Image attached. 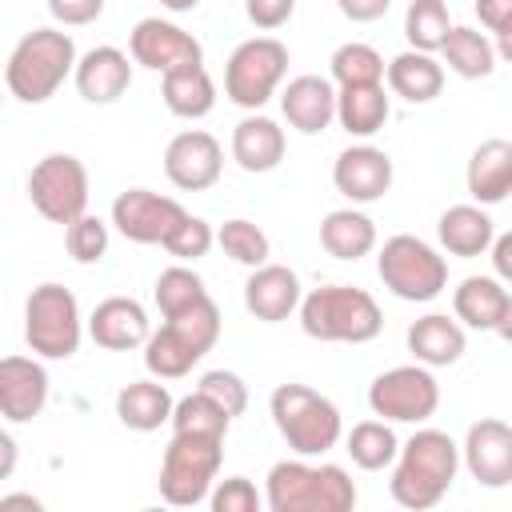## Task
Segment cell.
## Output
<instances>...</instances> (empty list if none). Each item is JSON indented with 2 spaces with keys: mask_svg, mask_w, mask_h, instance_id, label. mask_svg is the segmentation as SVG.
<instances>
[{
  "mask_svg": "<svg viewBox=\"0 0 512 512\" xmlns=\"http://www.w3.org/2000/svg\"><path fill=\"white\" fill-rule=\"evenodd\" d=\"M216 244V232H212V224L204 220V216H184L180 224H176V232L164 240V252L168 256H176L180 264H192V260H200V256H208V248Z\"/></svg>",
  "mask_w": 512,
  "mask_h": 512,
  "instance_id": "cell-41",
  "label": "cell"
},
{
  "mask_svg": "<svg viewBox=\"0 0 512 512\" xmlns=\"http://www.w3.org/2000/svg\"><path fill=\"white\" fill-rule=\"evenodd\" d=\"M0 508H32V512H40V500L36 496H0Z\"/></svg>",
  "mask_w": 512,
  "mask_h": 512,
  "instance_id": "cell-52",
  "label": "cell"
},
{
  "mask_svg": "<svg viewBox=\"0 0 512 512\" xmlns=\"http://www.w3.org/2000/svg\"><path fill=\"white\" fill-rule=\"evenodd\" d=\"M496 336H500L504 344H512V292H508V304H504V316H500V324H496Z\"/></svg>",
  "mask_w": 512,
  "mask_h": 512,
  "instance_id": "cell-51",
  "label": "cell"
},
{
  "mask_svg": "<svg viewBox=\"0 0 512 512\" xmlns=\"http://www.w3.org/2000/svg\"><path fill=\"white\" fill-rule=\"evenodd\" d=\"M344 452L364 472H380V468L396 464L400 440L392 432V420H360V424H352V432L344 436Z\"/></svg>",
  "mask_w": 512,
  "mask_h": 512,
  "instance_id": "cell-34",
  "label": "cell"
},
{
  "mask_svg": "<svg viewBox=\"0 0 512 512\" xmlns=\"http://www.w3.org/2000/svg\"><path fill=\"white\" fill-rule=\"evenodd\" d=\"M128 52L140 68L160 72V76L180 64H204V44L192 32H184L180 24L160 20V16L136 20V28L128 32Z\"/></svg>",
  "mask_w": 512,
  "mask_h": 512,
  "instance_id": "cell-14",
  "label": "cell"
},
{
  "mask_svg": "<svg viewBox=\"0 0 512 512\" xmlns=\"http://www.w3.org/2000/svg\"><path fill=\"white\" fill-rule=\"evenodd\" d=\"M476 16L488 32H500L512 20V0H476Z\"/></svg>",
  "mask_w": 512,
  "mask_h": 512,
  "instance_id": "cell-47",
  "label": "cell"
},
{
  "mask_svg": "<svg viewBox=\"0 0 512 512\" xmlns=\"http://www.w3.org/2000/svg\"><path fill=\"white\" fill-rule=\"evenodd\" d=\"M280 112L300 136H316L336 120V84L328 76H296L280 88Z\"/></svg>",
  "mask_w": 512,
  "mask_h": 512,
  "instance_id": "cell-22",
  "label": "cell"
},
{
  "mask_svg": "<svg viewBox=\"0 0 512 512\" xmlns=\"http://www.w3.org/2000/svg\"><path fill=\"white\" fill-rule=\"evenodd\" d=\"M132 52H120L112 44H100V48H88L76 64V92L80 100L88 104H116L128 88H132V64L128 60Z\"/></svg>",
  "mask_w": 512,
  "mask_h": 512,
  "instance_id": "cell-21",
  "label": "cell"
},
{
  "mask_svg": "<svg viewBox=\"0 0 512 512\" xmlns=\"http://www.w3.org/2000/svg\"><path fill=\"white\" fill-rule=\"evenodd\" d=\"M320 248L336 260H360L376 248V224L360 208H332L320 220Z\"/></svg>",
  "mask_w": 512,
  "mask_h": 512,
  "instance_id": "cell-32",
  "label": "cell"
},
{
  "mask_svg": "<svg viewBox=\"0 0 512 512\" xmlns=\"http://www.w3.org/2000/svg\"><path fill=\"white\" fill-rule=\"evenodd\" d=\"M224 464V440L200 432H172L160 460V496L172 508L204 504Z\"/></svg>",
  "mask_w": 512,
  "mask_h": 512,
  "instance_id": "cell-7",
  "label": "cell"
},
{
  "mask_svg": "<svg viewBox=\"0 0 512 512\" xmlns=\"http://www.w3.org/2000/svg\"><path fill=\"white\" fill-rule=\"evenodd\" d=\"M244 12L260 32H276V28H284L292 20L296 0H244Z\"/></svg>",
  "mask_w": 512,
  "mask_h": 512,
  "instance_id": "cell-44",
  "label": "cell"
},
{
  "mask_svg": "<svg viewBox=\"0 0 512 512\" xmlns=\"http://www.w3.org/2000/svg\"><path fill=\"white\" fill-rule=\"evenodd\" d=\"M464 184L476 204H484V208L504 204L512 196V140H504V136L480 140L468 156Z\"/></svg>",
  "mask_w": 512,
  "mask_h": 512,
  "instance_id": "cell-23",
  "label": "cell"
},
{
  "mask_svg": "<svg viewBox=\"0 0 512 512\" xmlns=\"http://www.w3.org/2000/svg\"><path fill=\"white\" fill-rule=\"evenodd\" d=\"M368 408L392 424H424L440 408V384L428 364H396L368 384Z\"/></svg>",
  "mask_w": 512,
  "mask_h": 512,
  "instance_id": "cell-12",
  "label": "cell"
},
{
  "mask_svg": "<svg viewBox=\"0 0 512 512\" xmlns=\"http://www.w3.org/2000/svg\"><path fill=\"white\" fill-rule=\"evenodd\" d=\"M264 504L272 512H348L356 504V484L340 464L280 460L268 468Z\"/></svg>",
  "mask_w": 512,
  "mask_h": 512,
  "instance_id": "cell-3",
  "label": "cell"
},
{
  "mask_svg": "<svg viewBox=\"0 0 512 512\" xmlns=\"http://www.w3.org/2000/svg\"><path fill=\"white\" fill-rule=\"evenodd\" d=\"M216 244H220V252H224L228 260H236V264H244V268H260V264H268V256H272L268 232H264L260 224L244 220V216L224 220V224L216 228Z\"/></svg>",
  "mask_w": 512,
  "mask_h": 512,
  "instance_id": "cell-36",
  "label": "cell"
},
{
  "mask_svg": "<svg viewBox=\"0 0 512 512\" xmlns=\"http://www.w3.org/2000/svg\"><path fill=\"white\" fill-rule=\"evenodd\" d=\"M332 184L352 204H372L392 188V156L376 144H352L332 164Z\"/></svg>",
  "mask_w": 512,
  "mask_h": 512,
  "instance_id": "cell-17",
  "label": "cell"
},
{
  "mask_svg": "<svg viewBox=\"0 0 512 512\" xmlns=\"http://www.w3.org/2000/svg\"><path fill=\"white\" fill-rule=\"evenodd\" d=\"M28 200L48 224H72L88 212V168L72 152H48L28 172Z\"/></svg>",
  "mask_w": 512,
  "mask_h": 512,
  "instance_id": "cell-11",
  "label": "cell"
},
{
  "mask_svg": "<svg viewBox=\"0 0 512 512\" xmlns=\"http://www.w3.org/2000/svg\"><path fill=\"white\" fill-rule=\"evenodd\" d=\"M328 68H332V84L336 88H348V84H384V72H388L384 56L372 44H360V40L340 44L332 52Z\"/></svg>",
  "mask_w": 512,
  "mask_h": 512,
  "instance_id": "cell-38",
  "label": "cell"
},
{
  "mask_svg": "<svg viewBox=\"0 0 512 512\" xmlns=\"http://www.w3.org/2000/svg\"><path fill=\"white\" fill-rule=\"evenodd\" d=\"M172 408H176V400L160 384V376L156 380H132L116 392V416L132 432H156L160 424H172Z\"/></svg>",
  "mask_w": 512,
  "mask_h": 512,
  "instance_id": "cell-30",
  "label": "cell"
},
{
  "mask_svg": "<svg viewBox=\"0 0 512 512\" xmlns=\"http://www.w3.org/2000/svg\"><path fill=\"white\" fill-rule=\"evenodd\" d=\"M64 244H68V256H72L76 264H96V260H104V252H108V224H104L100 216L84 212L80 220H72V224L64 228Z\"/></svg>",
  "mask_w": 512,
  "mask_h": 512,
  "instance_id": "cell-40",
  "label": "cell"
},
{
  "mask_svg": "<svg viewBox=\"0 0 512 512\" xmlns=\"http://www.w3.org/2000/svg\"><path fill=\"white\" fill-rule=\"evenodd\" d=\"M388 92L408 100V104H432L444 92V64L436 60V52H420V48H404L400 56L388 60Z\"/></svg>",
  "mask_w": 512,
  "mask_h": 512,
  "instance_id": "cell-27",
  "label": "cell"
},
{
  "mask_svg": "<svg viewBox=\"0 0 512 512\" xmlns=\"http://www.w3.org/2000/svg\"><path fill=\"white\" fill-rule=\"evenodd\" d=\"M448 72H456L460 80H484L496 72V44L480 32V28H468V24H456L440 48Z\"/></svg>",
  "mask_w": 512,
  "mask_h": 512,
  "instance_id": "cell-33",
  "label": "cell"
},
{
  "mask_svg": "<svg viewBox=\"0 0 512 512\" xmlns=\"http://www.w3.org/2000/svg\"><path fill=\"white\" fill-rule=\"evenodd\" d=\"M84 336V316H80V300L72 296V288L44 280L28 292L24 300V340L40 360H68L76 356Z\"/></svg>",
  "mask_w": 512,
  "mask_h": 512,
  "instance_id": "cell-9",
  "label": "cell"
},
{
  "mask_svg": "<svg viewBox=\"0 0 512 512\" xmlns=\"http://www.w3.org/2000/svg\"><path fill=\"white\" fill-rule=\"evenodd\" d=\"M300 328L324 344H368L384 328V312L372 292L352 284H324L300 300Z\"/></svg>",
  "mask_w": 512,
  "mask_h": 512,
  "instance_id": "cell-4",
  "label": "cell"
},
{
  "mask_svg": "<svg viewBox=\"0 0 512 512\" xmlns=\"http://www.w3.org/2000/svg\"><path fill=\"white\" fill-rule=\"evenodd\" d=\"M392 112V100L384 92V84H348V88H336V120L348 136H376L384 128Z\"/></svg>",
  "mask_w": 512,
  "mask_h": 512,
  "instance_id": "cell-31",
  "label": "cell"
},
{
  "mask_svg": "<svg viewBox=\"0 0 512 512\" xmlns=\"http://www.w3.org/2000/svg\"><path fill=\"white\" fill-rule=\"evenodd\" d=\"M196 388H204L212 400H220L232 416H244V408H248V384H244L236 372H228V368H212V372H204Z\"/></svg>",
  "mask_w": 512,
  "mask_h": 512,
  "instance_id": "cell-43",
  "label": "cell"
},
{
  "mask_svg": "<svg viewBox=\"0 0 512 512\" xmlns=\"http://www.w3.org/2000/svg\"><path fill=\"white\" fill-rule=\"evenodd\" d=\"M0 452H4V460H0V480H8L12 468H16V440H12V432H0Z\"/></svg>",
  "mask_w": 512,
  "mask_h": 512,
  "instance_id": "cell-49",
  "label": "cell"
},
{
  "mask_svg": "<svg viewBox=\"0 0 512 512\" xmlns=\"http://www.w3.org/2000/svg\"><path fill=\"white\" fill-rule=\"evenodd\" d=\"M224 172V148L212 132L204 128H188L176 132L164 148V176L180 188V192H204L220 180Z\"/></svg>",
  "mask_w": 512,
  "mask_h": 512,
  "instance_id": "cell-15",
  "label": "cell"
},
{
  "mask_svg": "<svg viewBox=\"0 0 512 512\" xmlns=\"http://www.w3.org/2000/svg\"><path fill=\"white\" fill-rule=\"evenodd\" d=\"M48 12H52V20L64 24V28H84V24L100 20L104 0H48Z\"/></svg>",
  "mask_w": 512,
  "mask_h": 512,
  "instance_id": "cell-45",
  "label": "cell"
},
{
  "mask_svg": "<svg viewBox=\"0 0 512 512\" xmlns=\"http://www.w3.org/2000/svg\"><path fill=\"white\" fill-rule=\"evenodd\" d=\"M488 256H492V272H496L504 284H512V232H500V236L492 240Z\"/></svg>",
  "mask_w": 512,
  "mask_h": 512,
  "instance_id": "cell-48",
  "label": "cell"
},
{
  "mask_svg": "<svg viewBox=\"0 0 512 512\" xmlns=\"http://www.w3.org/2000/svg\"><path fill=\"white\" fill-rule=\"evenodd\" d=\"M460 460H464L468 476L484 488L512 484V424L496 420V416H480L476 424H468Z\"/></svg>",
  "mask_w": 512,
  "mask_h": 512,
  "instance_id": "cell-16",
  "label": "cell"
},
{
  "mask_svg": "<svg viewBox=\"0 0 512 512\" xmlns=\"http://www.w3.org/2000/svg\"><path fill=\"white\" fill-rule=\"evenodd\" d=\"M456 472H460V444L440 428H420L400 444L388 492L400 508L424 512L448 496Z\"/></svg>",
  "mask_w": 512,
  "mask_h": 512,
  "instance_id": "cell-1",
  "label": "cell"
},
{
  "mask_svg": "<svg viewBox=\"0 0 512 512\" xmlns=\"http://www.w3.org/2000/svg\"><path fill=\"white\" fill-rule=\"evenodd\" d=\"M268 412L296 456H324L344 436L340 408L308 384H276L268 396Z\"/></svg>",
  "mask_w": 512,
  "mask_h": 512,
  "instance_id": "cell-6",
  "label": "cell"
},
{
  "mask_svg": "<svg viewBox=\"0 0 512 512\" xmlns=\"http://www.w3.org/2000/svg\"><path fill=\"white\" fill-rule=\"evenodd\" d=\"M152 300H156L160 316L168 320V316H180V312H188L192 304L208 300V288H204V280H200L188 264H172V268H164V272L156 276Z\"/></svg>",
  "mask_w": 512,
  "mask_h": 512,
  "instance_id": "cell-39",
  "label": "cell"
},
{
  "mask_svg": "<svg viewBox=\"0 0 512 512\" xmlns=\"http://www.w3.org/2000/svg\"><path fill=\"white\" fill-rule=\"evenodd\" d=\"M492 44H496V56L512 64V20H508L500 32H492Z\"/></svg>",
  "mask_w": 512,
  "mask_h": 512,
  "instance_id": "cell-50",
  "label": "cell"
},
{
  "mask_svg": "<svg viewBox=\"0 0 512 512\" xmlns=\"http://www.w3.org/2000/svg\"><path fill=\"white\" fill-rule=\"evenodd\" d=\"M284 128L272 120V116H260V112H248L236 128H232V160L260 176V172H272L280 160H284Z\"/></svg>",
  "mask_w": 512,
  "mask_h": 512,
  "instance_id": "cell-25",
  "label": "cell"
},
{
  "mask_svg": "<svg viewBox=\"0 0 512 512\" xmlns=\"http://www.w3.org/2000/svg\"><path fill=\"white\" fill-rule=\"evenodd\" d=\"M408 352L416 364H428V368H448L464 356L468 348V332L456 316H444V312H428L420 320L408 324Z\"/></svg>",
  "mask_w": 512,
  "mask_h": 512,
  "instance_id": "cell-24",
  "label": "cell"
},
{
  "mask_svg": "<svg viewBox=\"0 0 512 512\" xmlns=\"http://www.w3.org/2000/svg\"><path fill=\"white\" fill-rule=\"evenodd\" d=\"M208 504H212V512H260L264 500L248 476H228V480L212 484Z\"/></svg>",
  "mask_w": 512,
  "mask_h": 512,
  "instance_id": "cell-42",
  "label": "cell"
},
{
  "mask_svg": "<svg viewBox=\"0 0 512 512\" xmlns=\"http://www.w3.org/2000/svg\"><path fill=\"white\" fill-rule=\"evenodd\" d=\"M452 28H456V24H452L444 0H412L408 12H404V36H408V48L440 52Z\"/></svg>",
  "mask_w": 512,
  "mask_h": 512,
  "instance_id": "cell-37",
  "label": "cell"
},
{
  "mask_svg": "<svg viewBox=\"0 0 512 512\" xmlns=\"http://www.w3.org/2000/svg\"><path fill=\"white\" fill-rule=\"evenodd\" d=\"M48 404V372L32 356H4L0 360V416L8 424H28Z\"/></svg>",
  "mask_w": 512,
  "mask_h": 512,
  "instance_id": "cell-18",
  "label": "cell"
},
{
  "mask_svg": "<svg viewBox=\"0 0 512 512\" xmlns=\"http://www.w3.org/2000/svg\"><path fill=\"white\" fill-rule=\"evenodd\" d=\"M436 236H440V248L448 256H460V260H472V256H484L496 240V224L492 216L484 212V204H452L440 212L436 220Z\"/></svg>",
  "mask_w": 512,
  "mask_h": 512,
  "instance_id": "cell-26",
  "label": "cell"
},
{
  "mask_svg": "<svg viewBox=\"0 0 512 512\" xmlns=\"http://www.w3.org/2000/svg\"><path fill=\"white\" fill-rule=\"evenodd\" d=\"M88 336L108 348V352H132V348H144L148 336H152V324H148V312L140 300L132 296H108L92 308L88 316Z\"/></svg>",
  "mask_w": 512,
  "mask_h": 512,
  "instance_id": "cell-20",
  "label": "cell"
},
{
  "mask_svg": "<svg viewBox=\"0 0 512 512\" xmlns=\"http://www.w3.org/2000/svg\"><path fill=\"white\" fill-rule=\"evenodd\" d=\"M76 40L60 28H32L20 36L4 64V84L20 104H44L56 96V88L76 76Z\"/></svg>",
  "mask_w": 512,
  "mask_h": 512,
  "instance_id": "cell-2",
  "label": "cell"
},
{
  "mask_svg": "<svg viewBox=\"0 0 512 512\" xmlns=\"http://www.w3.org/2000/svg\"><path fill=\"white\" fill-rule=\"evenodd\" d=\"M504 304H508V288L500 276H464L452 292L456 320L464 328H476V332H496Z\"/></svg>",
  "mask_w": 512,
  "mask_h": 512,
  "instance_id": "cell-29",
  "label": "cell"
},
{
  "mask_svg": "<svg viewBox=\"0 0 512 512\" xmlns=\"http://www.w3.org/2000/svg\"><path fill=\"white\" fill-rule=\"evenodd\" d=\"M232 420L236 416L220 400H212L204 388H192L172 408V432H200V436H220L224 440L228 428H232Z\"/></svg>",
  "mask_w": 512,
  "mask_h": 512,
  "instance_id": "cell-35",
  "label": "cell"
},
{
  "mask_svg": "<svg viewBox=\"0 0 512 512\" xmlns=\"http://www.w3.org/2000/svg\"><path fill=\"white\" fill-rule=\"evenodd\" d=\"M376 276L380 284L408 304H428L448 288V260L420 236H388L380 256H376Z\"/></svg>",
  "mask_w": 512,
  "mask_h": 512,
  "instance_id": "cell-8",
  "label": "cell"
},
{
  "mask_svg": "<svg viewBox=\"0 0 512 512\" xmlns=\"http://www.w3.org/2000/svg\"><path fill=\"white\" fill-rule=\"evenodd\" d=\"M220 308L216 300H200L180 316H168L144 344V368L160 380H180L188 376L220 340Z\"/></svg>",
  "mask_w": 512,
  "mask_h": 512,
  "instance_id": "cell-5",
  "label": "cell"
},
{
  "mask_svg": "<svg viewBox=\"0 0 512 512\" xmlns=\"http://www.w3.org/2000/svg\"><path fill=\"white\" fill-rule=\"evenodd\" d=\"M160 4H164L168 12H192V8L200 4V0H160Z\"/></svg>",
  "mask_w": 512,
  "mask_h": 512,
  "instance_id": "cell-53",
  "label": "cell"
},
{
  "mask_svg": "<svg viewBox=\"0 0 512 512\" xmlns=\"http://www.w3.org/2000/svg\"><path fill=\"white\" fill-rule=\"evenodd\" d=\"M288 76V48L276 36H252L232 48L224 64V96L236 108L260 112Z\"/></svg>",
  "mask_w": 512,
  "mask_h": 512,
  "instance_id": "cell-10",
  "label": "cell"
},
{
  "mask_svg": "<svg viewBox=\"0 0 512 512\" xmlns=\"http://www.w3.org/2000/svg\"><path fill=\"white\" fill-rule=\"evenodd\" d=\"M336 8H340L352 24H372V20H380V16L392 8V0H336Z\"/></svg>",
  "mask_w": 512,
  "mask_h": 512,
  "instance_id": "cell-46",
  "label": "cell"
},
{
  "mask_svg": "<svg viewBox=\"0 0 512 512\" xmlns=\"http://www.w3.org/2000/svg\"><path fill=\"white\" fill-rule=\"evenodd\" d=\"M300 300H304L300 276L288 264H272L268 260V264L252 268L248 280H244V308L264 324L288 320L292 312H300Z\"/></svg>",
  "mask_w": 512,
  "mask_h": 512,
  "instance_id": "cell-19",
  "label": "cell"
},
{
  "mask_svg": "<svg viewBox=\"0 0 512 512\" xmlns=\"http://www.w3.org/2000/svg\"><path fill=\"white\" fill-rule=\"evenodd\" d=\"M160 100L180 120H200L216 108V84L204 64H180L160 76Z\"/></svg>",
  "mask_w": 512,
  "mask_h": 512,
  "instance_id": "cell-28",
  "label": "cell"
},
{
  "mask_svg": "<svg viewBox=\"0 0 512 512\" xmlns=\"http://www.w3.org/2000/svg\"><path fill=\"white\" fill-rule=\"evenodd\" d=\"M188 216V208L176 196L152 192V188H124L112 200V224L132 244H160L176 232V224Z\"/></svg>",
  "mask_w": 512,
  "mask_h": 512,
  "instance_id": "cell-13",
  "label": "cell"
}]
</instances>
